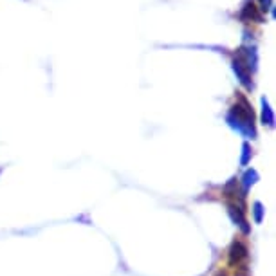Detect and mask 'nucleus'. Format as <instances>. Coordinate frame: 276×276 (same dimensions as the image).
<instances>
[]
</instances>
